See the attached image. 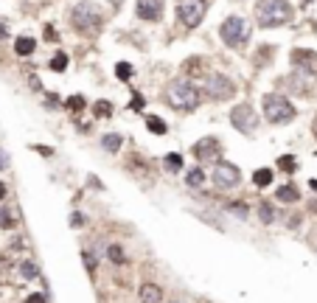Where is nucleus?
Returning a JSON list of instances; mask_svg holds the SVG:
<instances>
[{
	"mask_svg": "<svg viewBox=\"0 0 317 303\" xmlns=\"http://www.w3.org/2000/svg\"><path fill=\"white\" fill-rule=\"evenodd\" d=\"M70 222H73V227H82V225H85V216H82V214H73Z\"/></svg>",
	"mask_w": 317,
	"mask_h": 303,
	"instance_id": "7c9ffc66",
	"label": "nucleus"
},
{
	"mask_svg": "<svg viewBox=\"0 0 317 303\" xmlns=\"http://www.w3.org/2000/svg\"><path fill=\"white\" fill-rule=\"evenodd\" d=\"M70 23H73V28L76 31H82V34H93V31H98L104 23L101 17V9L95 6V3H76L73 9H70Z\"/></svg>",
	"mask_w": 317,
	"mask_h": 303,
	"instance_id": "7ed1b4c3",
	"label": "nucleus"
},
{
	"mask_svg": "<svg viewBox=\"0 0 317 303\" xmlns=\"http://www.w3.org/2000/svg\"><path fill=\"white\" fill-rule=\"evenodd\" d=\"M185 182H188L191 188H199V185L205 182V174H202V169H191V172L185 174Z\"/></svg>",
	"mask_w": 317,
	"mask_h": 303,
	"instance_id": "6ab92c4d",
	"label": "nucleus"
},
{
	"mask_svg": "<svg viewBox=\"0 0 317 303\" xmlns=\"http://www.w3.org/2000/svg\"><path fill=\"white\" fill-rule=\"evenodd\" d=\"M26 303H48V301H45V295H28V298H26Z\"/></svg>",
	"mask_w": 317,
	"mask_h": 303,
	"instance_id": "c85d7f7f",
	"label": "nucleus"
},
{
	"mask_svg": "<svg viewBox=\"0 0 317 303\" xmlns=\"http://www.w3.org/2000/svg\"><path fill=\"white\" fill-rule=\"evenodd\" d=\"M110 113H112V110H110V101H98V104H95V115H101V118H107Z\"/></svg>",
	"mask_w": 317,
	"mask_h": 303,
	"instance_id": "393cba45",
	"label": "nucleus"
},
{
	"mask_svg": "<svg viewBox=\"0 0 317 303\" xmlns=\"http://www.w3.org/2000/svg\"><path fill=\"white\" fill-rule=\"evenodd\" d=\"M118 76L121 79H129V76H132V68H129L127 62H121V65H118Z\"/></svg>",
	"mask_w": 317,
	"mask_h": 303,
	"instance_id": "cd10ccee",
	"label": "nucleus"
},
{
	"mask_svg": "<svg viewBox=\"0 0 317 303\" xmlns=\"http://www.w3.org/2000/svg\"><path fill=\"white\" fill-rule=\"evenodd\" d=\"M278 166H281L283 172H292V169H295V157H281V160H278Z\"/></svg>",
	"mask_w": 317,
	"mask_h": 303,
	"instance_id": "bb28decb",
	"label": "nucleus"
},
{
	"mask_svg": "<svg viewBox=\"0 0 317 303\" xmlns=\"http://www.w3.org/2000/svg\"><path fill=\"white\" fill-rule=\"evenodd\" d=\"M17 272H20V278L31 281V278H37V264H34V261L20 259V261H17Z\"/></svg>",
	"mask_w": 317,
	"mask_h": 303,
	"instance_id": "4468645a",
	"label": "nucleus"
},
{
	"mask_svg": "<svg viewBox=\"0 0 317 303\" xmlns=\"http://www.w3.org/2000/svg\"><path fill=\"white\" fill-rule=\"evenodd\" d=\"M292 62H295V68L303 70L306 76H315L317 73V53H312V51H295L292 53Z\"/></svg>",
	"mask_w": 317,
	"mask_h": 303,
	"instance_id": "9b49d317",
	"label": "nucleus"
},
{
	"mask_svg": "<svg viewBox=\"0 0 317 303\" xmlns=\"http://www.w3.org/2000/svg\"><path fill=\"white\" fill-rule=\"evenodd\" d=\"M211 177H214V185L219 191H230V188H236V185L241 182V174H239V169H236L233 163H219Z\"/></svg>",
	"mask_w": 317,
	"mask_h": 303,
	"instance_id": "6e6552de",
	"label": "nucleus"
},
{
	"mask_svg": "<svg viewBox=\"0 0 317 303\" xmlns=\"http://www.w3.org/2000/svg\"><path fill=\"white\" fill-rule=\"evenodd\" d=\"M132 110H143V98H140V95L132 98Z\"/></svg>",
	"mask_w": 317,
	"mask_h": 303,
	"instance_id": "2f4dec72",
	"label": "nucleus"
},
{
	"mask_svg": "<svg viewBox=\"0 0 317 303\" xmlns=\"http://www.w3.org/2000/svg\"><path fill=\"white\" fill-rule=\"evenodd\" d=\"M14 51H17L20 56H28V53H34V40H31V37H20L17 43H14Z\"/></svg>",
	"mask_w": 317,
	"mask_h": 303,
	"instance_id": "dca6fc26",
	"label": "nucleus"
},
{
	"mask_svg": "<svg viewBox=\"0 0 317 303\" xmlns=\"http://www.w3.org/2000/svg\"><path fill=\"white\" fill-rule=\"evenodd\" d=\"M258 216H261L264 225H270V222H275V208L270 202H261V205H258Z\"/></svg>",
	"mask_w": 317,
	"mask_h": 303,
	"instance_id": "aec40b11",
	"label": "nucleus"
},
{
	"mask_svg": "<svg viewBox=\"0 0 317 303\" xmlns=\"http://www.w3.org/2000/svg\"><path fill=\"white\" fill-rule=\"evenodd\" d=\"M194 152H197L199 160H216V157H219V140H216V138L199 140L197 146H194Z\"/></svg>",
	"mask_w": 317,
	"mask_h": 303,
	"instance_id": "f8f14e48",
	"label": "nucleus"
},
{
	"mask_svg": "<svg viewBox=\"0 0 317 303\" xmlns=\"http://www.w3.org/2000/svg\"><path fill=\"white\" fill-rule=\"evenodd\" d=\"M208 11L205 0H177V20L185 28H197Z\"/></svg>",
	"mask_w": 317,
	"mask_h": 303,
	"instance_id": "423d86ee",
	"label": "nucleus"
},
{
	"mask_svg": "<svg viewBox=\"0 0 317 303\" xmlns=\"http://www.w3.org/2000/svg\"><path fill=\"white\" fill-rule=\"evenodd\" d=\"M146 127H149V132H154V135H166V121L157 118V115H149V118H146Z\"/></svg>",
	"mask_w": 317,
	"mask_h": 303,
	"instance_id": "f3484780",
	"label": "nucleus"
},
{
	"mask_svg": "<svg viewBox=\"0 0 317 303\" xmlns=\"http://www.w3.org/2000/svg\"><path fill=\"white\" fill-rule=\"evenodd\" d=\"M137 295H140V303H160L163 301V289L157 284H143Z\"/></svg>",
	"mask_w": 317,
	"mask_h": 303,
	"instance_id": "ddd939ff",
	"label": "nucleus"
},
{
	"mask_svg": "<svg viewBox=\"0 0 317 303\" xmlns=\"http://www.w3.org/2000/svg\"><path fill=\"white\" fill-rule=\"evenodd\" d=\"M219 34H222V43L225 45H230V48H239V45H244V40L250 37V26H247V20L244 17H227L219 26Z\"/></svg>",
	"mask_w": 317,
	"mask_h": 303,
	"instance_id": "39448f33",
	"label": "nucleus"
},
{
	"mask_svg": "<svg viewBox=\"0 0 317 303\" xmlns=\"http://www.w3.org/2000/svg\"><path fill=\"white\" fill-rule=\"evenodd\" d=\"M135 14L140 20H149V23L160 20V17H163V0H137V3H135Z\"/></svg>",
	"mask_w": 317,
	"mask_h": 303,
	"instance_id": "9d476101",
	"label": "nucleus"
},
{
	"mask_svg": "<svg viewBox=\"0 0 317 303\" xmlns=\"http://www.w3.org/2000/svg\"><path fill=\"white\" fill-rule=\"evenodd\" d=\"M6 197V185H3V182H0V199Z\"/></svg>",
	"mask_w": 317,
	"mask_h": 303,
	"instance_id": "473e14b6",
	"label": "nucleus"
},
{
	"mask_svg": "<svg viewBox=\"0 0 317 303\" xmlns=\"http://www.w3.org/2000/svg\"><path fill=\"white\" fill-rule=\"evenodd\" d=\"M230 124L236 127L239 132H244V135H250V132L258 127V118L256 113H253V107L250 104H236L230 110Z\"/></svg>",
	"mask_w": 317,
	"mask_h": 303,
	"instance_id": "1a4fd4ad",
	"label": "nucleus"
},
{
	"mask_svg": "<svg viewBox=\"0 0 317 303\" xmlns=\"http://www.w3.org/2000/svg\"><path fill=\"white\" fill-rule=\"evenodd\" d=\"M256 17H258V26L261 28H278L295 17V9L286 0H258Z\"/></svg>",
	"mask_w": 317,
	"mask_h": 303,
	"instance_id": "f257e3e1",
	"label": "nucleus"
},
{
	"mask_svg": "<svg viewBox=\"0 0 317 303\" xmlns=\"http://www.w3.org/2000/svg\"><path fill=\"white\" fill-rule=\"evenodd\" d=\"M312 188H315V191H317V180H312Z\"/></svg>",
	"mask_w": 317,
	"mask_h": 303,
	"instance_id": "72a5a7b5",
	"label": "nucleus"
},
{
	"mask_svg": "<svg viewBox=\"0 0 317 303\" xmlns=\"http://www.w3.org/2000/svg\"><path fill=\"white\" fill-rule=\"evenodd\" d=\"M104 149H107V152H118L121 149V135H104Z\"/></svg>",
	"mask_w": 317,
	"mask_h": 303,
	"instance_id": "412c9836",
	"label": "nucleus"
},
{
	"mask_svg": "<svg viewBox=\"0 0 317 303\" xmlns=\"http://www.w3.org/2000/svg\"><path fill=\"white\" fill-rule=\"evenodd\" d=\"M166 98H169V104H172L174 110L194 113V110L199 107V98H202V93H199L197 87L191 85V82L180 79V82H172V85H169V90H166Z\"/></svg>",
	"mask_w": 317,
	"mask_h": 303,
	"instance_id": "f03ea898",
	"label": "nucleus"
},
{
	"mask_svg": "<svg viewBox=\"0 0 317 303\" xmlns=\"http://www.w3.org/2000/svg\"><path fill=\"white\" fill-rule=\"evenodd\" d=\"M68 107H70V110H76V113H79V110H85V98H82V95H73V98H70V101H68Z\"/></svg>",
	"mask_w": 317,
	"mask_h": 303,
	"instance_id": "a878e982",
	"label": "nucleus"
},
{
	"mask_svg": "<svg viewBox=\"0 0 317 303\" xmlns=\"http://www.w3.org/2000/svg\"><path fill=\"white\" fill-rule=\"evenodd\" d=\"M0 225H3V227H14V219L6 216V214H0Z\"/></svg>",
	"mask_w": 317,
	"mask_h": 303,
	"instance_id": "c756f323",
	"label": "nucleus"
},
{
	"mask_svg": "<svg viewBox=\"0 0 317 303\" xmlns=\"http://www.w3.org/2000/svg\"><path fill=\"white\" fill-rule=\"evenodd\" d=\"M107 256H110V259L115 261V264H124V250H121L118 244H112L110 250H107Z\"/></svg>",
	"mask_w": 317,
	"mask_h": 303,
	"instance_id": "b1692460",
	"label": "nucleus"
},
{
	"mask_svg": "<svg viewBox=\"0 0 317 303\" xmlns=\"http://www.w3.org/2000/svg\"><path fill=\"white\" fill-rule=\"evenodd\" d=\"M166 166H169L172 172H180V169H182V157L180 155H169V157H166Z\"/></svg>",
	"mask_w": 317,
	"mask_h": 303,
	"instance_id": "5701e85b",
	"label": "nucleus"
},
{
	"mask_svg": "<svg viewBox=\"0 0 317 303\" xmlns=\"http://www.w3.org/2000/svg\"><path fill=\"white\" fill-rule=\"evenodd\" d=\"M202 90H205V95L214 98V101H227V98L236 95V85H233L225 73H211V76H205Z\"/></svg>",
	"mask_w": 317,
	"mask_h": 303,
	"instance_id": "0eeeda50",
	"label": "nucleus"
},
{
	"mask_svg": "<svg viewBox=\"0 0 317 303\" xmlns=\"http://www.w3.org/2000/svg\"><path fill=\"white\" fill-rule=\"evenodd\" d=\"M275 197L281 199V202H295L300 194H298V188H295V185H281V188L275 191Z\"/></svg>",
	"mask_w": 317,
	"mask_h": 303,
	"instance_id": "2eb2a0df",
	"label": "nucleus"
},
{
	"mask_svg": "<svg viewBox=\"0 0 317 303\" xmlns=\"http://www.w3.org/2000/svg\"><path fill=\"white\" fill-rule=\"evenodd\" d=\"M68 68V56H65V53H56V56H53L51 59V70H56V73H62V70Z\"/></svg>",
	"mask_w": 317,
	"mask_h": 303,
	"instance_id": "4be33fe9",
	"label": "nucleus"
},
{
	"mask_svg": "<svg viewBox=\"0 0 317 303\" xmlns=\"http://www.w3.org/2000/svg\"><path fill=\"white\" fill-rule=\"evenodd\" d=\"M315 135H317V118H315Z\"/></svg>",
	"mask_w": 317,
	"mask_h": 303,
	"instance_id": "f704fd0d",
	"label": "nucleus"
},
{
	"mask_svg": "<svg viewBox=\"0 0 317 303\" xmlns=\"http://www.w3.org/2000/svg\"><path fill=\"white\" fill-rule=\"evenodd\" d=\"M253 182H256L258 188L270 185V182H272V169H258V172L253 174Z\"/></svg>",
	"mask_w": 317,
	"mask_h": 303,
	"instance_id": "a211bd4d",
	"label": "nucleus"
},
{
	"mask_svg": "<svg viewBox=\"0 0 317 303\" xmlns=\"http://www.w3.org/2000/svg\"><path fill=\"white\" fill-rule=\"evenodd\" d=\"M264 118L270 124H286L295 118V107H292V101L286 98V95L281 93H267L264 95Z\"/></svg>",
	"mask_w": 317,
	"mask_h": 303,
	"instance_id": "20e7f679",
	"label": "nucleus"
}]
</instances>
